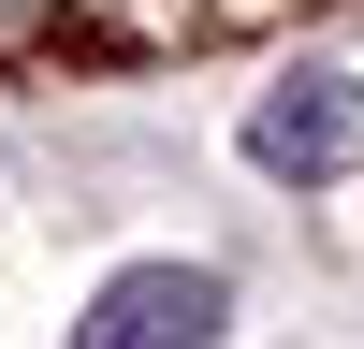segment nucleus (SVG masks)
Wrapping results in <instances>:
<instances>
[{"label": "nucleus", "mask_w": 364, "mask_h": 349, "mask_svg": "<svg viewBox=\"0 0 364 349\" xmlns=\"http://www.w3.org/2000/svg\"><path fill=\"white\" fill-rule=\"evenodd\" d=\"M350 160H364V87H350V73H291V87H262V116H248V174H277V189H336Z\"/></svg>", "instance_id": "f03ea898"}, {"label": "nucleus", "mask_w": 364, "mask_h": 349, "mask_svg": "<svg viewBox=\"0 0 364 349\" xmlns=\"http://www.w3.org/2000/svg\"><path fill=\"white\" fill-rule=\"evenodd\" d=\"M102 15H146V29H204V15H262V0H102Z\"/></svg>", "instance_id": "7ed1b4c3"}, {"label": "nucleus", "mask_w": 364, "mask_h": 349, "mask_svg": "<svg viewBox=\"0 0 364 349\" xmlns=\"http://www.w3.org/2000/svg\"><path fill=\"white\" fill-rule=\"evenodd\" d=\"M58 15V0H0V44H29V29H44Z\"/></svg>", "instance_id": "20e7f679"}, {"label": "nucleus", "mask_w": 364, "mask_h": 349, "mask_svg": "<svg viewBox=\"0 0 364 349\" xmlns=\"http://www.w3.org/2000/svg\"><path fill=\"white\" fill-rule=\"evenodd\" d=\"M219 335H233V262H117L58 349H219Z\"/></svg>", "instance_id": "f257e3e1"}]
</instances>
